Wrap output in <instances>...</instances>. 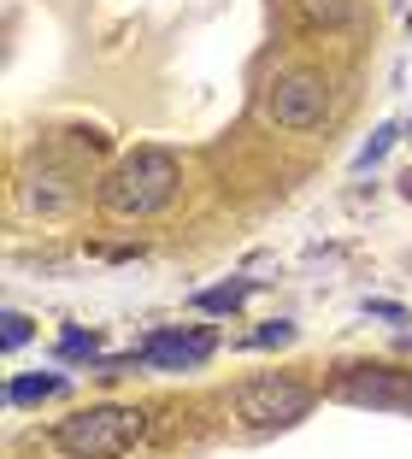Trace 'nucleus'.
I'll return each mask as SVG.
<instances>
[{"mask_svg":"<svg viewBox=\"0 0 412 459\" xmlns=\"http://www.w3.org/2000/svg\"><path fill=\"white\" fill-rule=\"evenodd\" d=\"M177 195V160L165 148H136L101 177V206L112 218H153Z\"/></svg>","mask_w":412,"mask_h":459,"instance_id":"nucleus-1","label":"nucleus"},{"mask_svg":"<svg viewBox=\"0 0 412 459\" xmlns=\"http://www.w3.org/2000/svg\"><path fill=\"white\" fill-rule=\"evenodd\" d=\"M142 436H147V412L142 406H124V401L83 406V412L54 424V447L66 459H124Z\"/></svg>","mask_w":412,"mask_h":459,"instance_id":"nucleus-2","label":"nucleus"},{"mask_svg":"<svg viewBox=\"0 0 412 459\" xmlns=\"http://www.w3.org/2000/svg\"><path fill=\"white\" fill-rule=\"evenodd\" d=\"M312 412V389L294 377H248L236 389V419L253 430H289Z\"/></svg>","mask_w":412,"mask_h":459,"instance_id":"nucleus-3","label":"nucleus"},{"mask_svg":"<svg viewBox=\"0 0 412 459\" xmlns=\"http://www.w3.org/2000/svg\"><path fill=\"white\" fill-rule=\"evenodd\" d=\"M266 112H271V124H277V130H294V135L319 130V124L330 118V82H324L319 71L294 65V71H283V77L271 82Z\"/></svg>","mask_w":412,"mask_h":459,"instance_id":"nucleus-4","label":"nucleus"},{"mask_svg":"<svg viewBox=\"0 0 412 459\" xmlns=\"http://www.w3.org/2000/svg\"><path fill=\"white\" fill-rule=\"evenodd\" d=\"M330 394L347 406H372V412H412V371H400V365H347Z\"/></svg>","mask_w":412,"mask_h":459,"instance_id":"nucleus-5","label":"nucleus"},{"mask_svg":"<svg viewBox=\"0 0 412 459\" xmlns=\"http://www.w3.org/2000/svg\"><path fill=\"white\" fill-rule=\"evenodd\" d=\"M213 359V336L206 330H160L136 348V365H160V371H188V365Z\"/></svg>","mask_w":412,"mask_h":459,"instance_id":"nucleus-6","label":"nucleus"},{"mask_svg":"<svg viewBox=\"0 0 412 459\" xmlns=\"http://www.w3.org/2000/svg\"><path fill=\"white\" fill-rule=\"evenodd\" d=\"M18 201H24L30 212H41V218L66 212V206L77 201V171H71V165H36V171L24 177Z\"/></svg>","mask_w":412,"mask_h":459,"instance_id":"nucleus-7","label":"nucleus"},{"mask_svg":"<svg viewBox=\"0 0 412 459\" xmlns=\"http://www.w3.org/2000/svg\"><path fill=\"white\" fill-rule=\"evenodd\" d=\"M59 389H66V377H54V371H48V377H13V383H6V401L30 406V401H54Z\"/></svg>","mask_w":412,"mask_h":459,"instance_id":"nucleus-8","label":"nucleus"},{"mask_svg":"<svg viewBox=\"0 0 412 459\" xmlns=\"http://www.w3.org/2000/svg\"><path fill=\"white\" fill-rule=\"evenodd\" d=\"M241 300H248V283H224V289H200L195 307L200 312H236Z\"/></svg>","mask_w":412,"mask_h":459,"instance_id":"nucleus-9","label":"nucleus"},{"mask_svg":"<svg viewBox=\"0 0 412 459\" xmlns=\"http://www.w3.org/2000/svg\"><path fill=\"white\" fill-rule=\"evenodd\" d=\"M347 13H354V0H301L306 24H342Z\"/></svg>","mask_w":412,"mask_h":459,"instance_id":"nucleus-10","label":"nucleus"},{"mask_svg":"<svg viewBox=\"0 0 412 459\" xmlns=\"http://www.w3.org/2000/svg\"><path fill=\"white\" fill-rule=\"evenodd\" d=\"M283 342H294V325H289V318H277V325H266L259 336H253V348H283Z\"/></svg>","mask_w":412,"mask_h":459,"instance_id":"nucleus-11","label":"nucleus"},{"mask_svg":"<svg viewBox=\"0 0 412 459\" xmlns=\"http://www.w3.org/2000/svg\"><path fill=\"white\" fill-rule=\"evenodd\" d=\"M389 142H395V124H383V130L372 135V142H365V153H359V165H377L389 153Z\"/></svg>","mask_w":412,"mask_h":459,"instance_id":"nucleus-12","label":"nucleus"},{"mask_svg":"<svg viewBox=\"0 0 412 459\" xmlns=\"http://www.w3.org/2000/svg\"><path fill=\"white\" fill-rule=\"evenodd\" d=\"M30 342V318L24 312H6V348H24Z\"/></svg>","mask_w":412,"mask_h":459,"instance_id":"nucleus-13","label":"nucleus"},{"mask_svg":"<svg viewBox=\"0 0 412 459\" xmlns=\"http://www.w3.org/2000/svg\"><path fill=\"white\" fill-rule=\"evenodd\" d=\"M365 312H377V318H395V325H400V318H407V312H400L395 300H365Z\"/></svg>","mask_w":412,"mask_h":459,"instance_id":"nucleus-14","label":"nucleus"},{"mask_svg":"<svg viewBox=\"0 0 412 459\" xmlns=\"http://www.w3.org/2000/svg\"><path fill=\"white\" fill-rule=\"evenodd\" d=\"M66 353H94V336H66Z\"/></svg>","mask_w":412,"mask_h":459,"instance_id":"nucleus-15","label":"nucleus"},{"mask_svg":"<svg viewBox=\"0 0 412 459\" xmlns=\"http://www.w3.org/2000/svg\"><path fill=\"white\" fill-rule=\"evenodd\" d=\"M400 195H407V201H412V171H407V177H400Z\"/></svg>","mask_w":412,"mask_h":459,"instance_id":"nucleus-16","label":"nucleus"}]
</instances>
